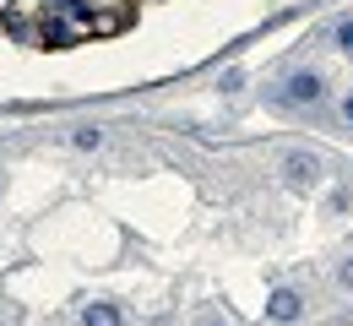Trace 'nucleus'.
Returning <instances> with one entry per match:
<instances>
[{
    "label": "nucleus",
    "instance_id": "1",
    "mask_svg": "<svg viewBox=\"0 0 353 326\" xmlns=\"http://www.w3.org/2000/svg\"><path fill=\"white\" fill-rule=\"evenodd\" d=\"M266 316H272V321H299V294H294V288H277V294H272V299H266Z\"/></svg>",
    "mask_w": 353,
    "mask_h": 326
},
{
    "label": "nucleus",
    "instance_id": "2",
    "mask_svg": "<svg viewBox=\"0 0 353 326\" xmlns=\"http://www.w3.org/2000/svg\"><path fill=\"white\" fill-rule=\"evenodd\" d=\"M288 98H294V103H315V98H321V77H315V71H299V77L288 82Z\"/></svg>",
    "mask_w": 353,
    "mask_h": 326
},
{
    "label": "nucleus",
    "instance_id": "3",
    "mask_svg": "<svg viewBox=\"0 0 353 326\" xmlns=\"http://www.w3.org/2000/svg\"><path fill=\"white\" fill-rule=\"evenodd\" d=\"M82 326H120V310H114V305H88V310H82Z\"/></svg>",
    "mask_w": 353,
    "mask_h": 326
},
{
    "label": "nucleus",
    "instance_id": "4",
    "mask_svg": "<svg viewBox=\"0 0 353 326\" xmlns=\"http://www.w3.org/2000/svg\"><path fill=\"white\" fill-rule=\"evenodd\" d=\"M288 174H294V180H315V158L294 152V158H288Z\"/></svg>",
    "mask_w": 353,
    "mask_h": 326
},
{
    "label": "nucleus",
    "instance_id": "5",
    "mask_svg": "<svg viewBox=\"0 0 353 326\" xmlns=\"http://www.w3.org/2000/svg\"><path fill=\"white\" fill-rule=\"evenodd\" d=\"M77 147H82V152H92V147H98V141H103V131H98V125H77Z\"/></svg>",
    "mask_w": 353,
    "mask_h": 326
},
{
    "label": "nucleus",
    "instance_id": "6",
    "mask_svg": "<svg viewBox=\"0 0 353 326\" xmlns=\"http://www.w3.org/2000/svg\"><path fill=\"white\" fill-rule=\"evenodd\" d=\"M44 39H49V44H65V39H71V28H65V22H44Z\"/></svg>",
    "mask_w": 353,
    "mask_h": 326
},
{
    "label": "nucleus",
    "instance_id": "7",
    "mask_svg": "<svg viewBox=\"0 0 353 326\" xmlns=\"http://www.w3.org/2000/svg\"><path fill=\"white\" fill-rule=\"evenodd\" d=\"M337 44H343V49L353 54V22H343V28H337Z\"/></svg>",
    "mask_w": 353,
    "mask_h": 326
},
{
    "label": "nucleus",
    "instance_id": "8",
    "mask_svg": "<svg viewBox=\"0 0 353 326\" xmlns=\"http://www.w3.org/2000/svg\"><path fill=\"white\" fill-rule=\"evenodd\" d=\"M337 278H343V288H353V261H343V272H337Z\"/></svg>",
    "mask_w": 353,
    "mask_h": 326
},
{
    "label": "nucleus",
    "instance_id": "9",
    "mask_svg": "<svg viewBox=\"0 0 353 326\" xmlns=\"http://www.w3.org/2000/svg\"><path fill=\"white\" fill-rule=\"evenodd\" d=\"M343 114H348V120H353V98H348V103H343Z\"/></svg>",
    "mask_w": 353,
    "mask_h": 326
}]
</instances>
